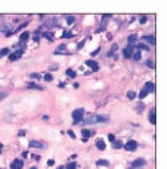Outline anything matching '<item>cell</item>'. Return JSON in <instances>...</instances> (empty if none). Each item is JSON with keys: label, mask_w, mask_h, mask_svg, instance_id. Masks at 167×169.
<instances>
[{"label": "cell", "mask_w": 167, "mask_h": 169, "mask_svg": "<svg viewBox=\"0 0 167 169\" xmlns=\"http://www.w3.org/2000/svg\"><path fill=\"white\" fill-rule=\"evenodd\" d=\"M74 21H75V17L74 16H68L67 17V24H72Z\"/></svg>", "instance_id": "obj_26"}, {"label": "cell", "mask_w": 167, "mask_h": 169, "mask_svg": "<svg viewBox=\"0 0 167 169\" xmlns=\"http://www.w3.org/2000/svg\"><path fill=\"white\" fill-rule=\"evenodd\" d=\"M86 65L91 67L94 72H96V71L99 69V65H98V63H96V61H94V60H87V61H86Z\"/></svg>", "instance_id": "obj_7"}, {"label": "cell", "mask_w": 167, "mask_h": 169, "mask_svg": "<svg viewBox=\"0 0 167 169\" xmlns=\"http://www.w3.org/2000/svg\"><path fill=\"white\" fill-rule=\"evenodd\" d=\"M148 120H150V123H151V124H154V125L156 124V119H155V108L150 111V116H148Z\"/></svg>", "instance_id": "obj_10"}, {"label": "cell", "mask_w": 167, "mask_h": 169, "mask_svg": "<svg viewBox=\"0 0 167 169\" xmlns=\"http://www.w3.org/2000/svg\"><path fill=\"white\" fill-rule=\"evenodd\" d=\"M100 52V48H96L95 51H94V52H92V56H95V55H98Z\"/></svg>", "instance_id": "obj_37"}, {"label": "cell", "mask_w": 167, "mask_h": 169, "mask_svg": "<svg viewBox=\"0 0 167 169\" xmlns=\"http://www.w3.org/2000/svg\"><path fill=\"white\" fill-rule=\"evenodd\" d=\"M66 169H76V162H70Z\"/></svg>", "instance_id": "obj_24"}, {"label": "cell", "mask_w": 167, "mask_h": 169, "mask_svg": "<svg viewBox=\"0 0 167 169\" xmlns=\"http://www.w3.org/2000/svg\"><path fill=\"white\" fill-rule=\"evenodd\" d=\"M116 49H118V45H116V44H112V48H111V51L108 52V56H110V57L112 56V55H114V52H115Z\"/></svg>", "instance_id": "obj_20"}, {"label": "cell", "mask_w": 167, "mask_h": 169, "mask_svg": "<svg viewBox=\"0 0 167 169\" xmlns=\"http://www.w3.org/2000/svg\"><path fill=\"white\" fill-rule=\"evenodd\" d=\"M144 91L148 93V92H154L155 91V84L152 81H147L146 84H144Z\"/></svg>", "instance_id": "obj_5"}, {"label": "cell", "mask_w": 167, "mask_h": 169, "mask_svg": "<svg viewBox=\"0 0 167 169\" xmlns=\"http://www.w3.org/2000/svg\"><path fill=\"white\" fill-rule=\"evenodd\" d=\"M31 169H36V168H35V166H32V168H31Z\"/></svg>", "instance_id": "obj_44"}, {"label": "cell", "mask_w": 167, "mask_h": 169, "mask_svg": "<svg viewBox=\"0 0 167 169\" xmlns=\"http://www.w3.org/2000/svg\"><path fill=\"white\" fill-rule=\"evenodd\" d=\"M17 59H20V57H19V56H16L15 53L9 55V60H11V61H15V60H17Z\"/></svg>", "instance_id": "obj_27"}, {"label": "cell", "mask_w": 167, "mask_h": 169, "mask_svg": "<svg viewBox=\"0 0 167 169\" xmlns=\"http://www.w3.org/2000/svg\"><path fill=\"white\" fill-rule=\"evenodd\" d=\"M5 97H7V95H5V93H3V92H0V101H1V100H4Z\"/></svg>", "instance_id": "obj_36"}, {"label": "cell", "mask_w": 167, "mask_h": 169, "mask_svg": "<svg viewBox=\"0 0 167 169\" xmlns=\"http://www.w3.org/2000/svg\"><path fill=\"white\" fill-rule=\"evenodd\" d=\"M139 49H144V51H148V48H147L146 45H144V44H139Z\"/></svg>", "instance_id": "obj_33"}, {"label": "cell", "mask_w": 167, "mask_h": 169, "mask_svg": "<svg viewBox=\"0 0 167 169\" xmlns=\"http://www.w3.org/2000/svg\"><path fill=\"white\" fill-rule=\"evenodd\" d=\"M28 37H29V33H28V32H23V33L20 35V41H21V43H25Z\"/></svg>", "instance_id": "obj_13"}, {"label": "cell", "mask_w": 167, "mask_h": 169, "mask_svg": "<svg viewBox=\"0 0 167 169\" xmlns=\"http://www.w3.org/2000/svg\"><path fill=\"white\" fill-rule=\"evenodd\" d=\"M87 124H96V123H108V117L102 115H88L86 116Z\"/></svg>", "instance_id": "obj_1"}, {"label": "cell", "mask_w": 167, "mask_h": 169, "mask_svg": "<svg viewBox=\"0 0 167 169\" xmlns=\"http://www.w3.org/2000/svg\"><path fill=\"white\" fill-rule=\"evenodd\" d=\"M146 96H147V92L144 91V89H142V91H140V93H139V97H140V99H144Z\"/></svg>", "instance_id": "obj_29"}, {"label": "cell", "mask_w": 167, "mask_h": 169, "mask_svg": "<svg viewBox=\"0 0 167 169\" xmlns=\"http://www.w3.org/2000/svg\"><path fill=\"white\" fill-rule=\"evenodd\" d=\"M29 146H31V148H39V149H43V148H44V144H43V143H40V141L32 140V141H29Z\"/></svg>", "instance_id": "obj_6"}, {"label": "cell", "mask_w": 167, "mask_h": 169, "mask_svg": "<svg viewBox=\"0 0 167 169\" xmlns=\"http://www.w3.org/2000/svg\"><path fill=\"white\" fill-rule=\"evenodd\" d=\"M131 57H132L135 61H139V60L142 59V53H140V51H134V53L131 55Z\"/></svg>", "instance_id": "obj_11"}, {"label": "cell", "mask_w": 167, "mask_h": 169, "mask_svg": "<svg viewBox=\"0 0 167 169\" xmlns=\"http://www.w3.org/2000/svg\"><path fill=\"white\" fill-rule=\"evenodd\" d=\"M108 164L110 162L107 160H98L96 161V165H99V166L100 165H102V166H108Z\"/></svg>", "instance_id": "obj_14"}, {"label": "cell", "mask_w": 167, "mask_h": 169, "mask_svg": "<svg viewBox=\"0 0 167 169\" xmlns=\"http://www.w3.org/2000/svg\"><path fill=\"white\" fill-rule=\"evenodd\" d=\"M33 160H36V161H39V160H40V156H38V154H33Z\"/></svg>", "instance_id": "obj_39"}, {"label": "cell", "mask_w": 167, "mask_h": 169, "mask_svg": "<svg viewBox=\"0 0 167 169\" xmlns=\"http://www.w3.org/2000/svg\"><path fill=\"white\" fill-rule=\"evenodd\" d=\"M66 49V45H64V44H62V45H59V48L56 51H55V53L58 55V53H62V51H64Z\"/></svg>", "instance_id": "obj_21"}, {"label": "cell", "mask_w": 167, "mask_h": 169, "mask_svg": "<svg viewBox=\"0 0 167 169\" xmlns=\"http://www.w3.org/2000/svg\"><path fill=\"white\" fill-rule=\"evenodd\" d=\"M23 168V161L21 160H15L11 164V169H21Z\"/></svg>", "instance_id": "obj_8"}, {"label": "cell", "mask_w": 167, "mask_h": 169, "mask_svg": "<svg viewBox=\"0 0 167 169\" xmlns=\"http://www.w3.org/2000/svg\"><path fill=\"white\" fill-rule=\"evenodd\" d=\"M72 117L75 121H79L84 117V109L83 108H79V109H75V111L72 112Z\"/></svg>", "instance_id": "obj_2"}, {"label": "cell", "mask_w": 167, "mask_h": 169, "mask_svg": "<svg viewBox=\"0 0 167 169\" xmlns=\"http://www.w3.org/2000/svg\"><path fill=\"white\" fill-rule=\"evenodd\" d=\"M108 140L111 141V143H114V141H115V136H114V135H111V133H110V135H108Z\"/></svg>", "instance_id": "obj_34"}, {"label": "cell", "mask_w": 167, "mask_h": 169, "mask_svg": "<svg viewBox=\"0 0 167 169\" xmlns=\"http://www.w3.org/2000/svg\"><path fill=\"white\" fill-rule=\"evenodd\" d=\"M123 55H124L126 59H130V57H131V55H132V44H128V47L123 49Z\"/></svg>", "instance_id": "obj_4"}, {"label": "cell", "mask_w": 167, "mask_h": 169, "mask_svg": "<svg viewBox=\"0 0 167 169\" xmlns=\"http://www.w3.org/2000/svg\"><path fill=\"white\" fill-rule=\"evenodd\" d=\"M25 135V131H20V132H19V136H24Z\"/></svg>", "instance_id": "obj_41"}, {"label": "cell", "mask_w": 167, "mask_h": 169, "mask_svg": "<svg viewBox=\"0 0 167 169\" xmlns=\"http://www.w3.org/2000/svg\"><path fill=\"white\" fill-rule=\"evenodd\" d=\"M144 164H146V161L143 158H138V160L132 161V168H139V166H143Z\"/></svg>", "instance_id": "obj_9"}, {"label": "cell", "mask_w": 167, "mask_h": 169, "mask_svg": "<svg viewBox=\"0 0 167 169\" xmlns=\"http://www.w3.org/2000/svg\"><path fill=\"white\" fill-rule=\"evenodd\" d=\"M143 40L148 41L150 44H155V37L154 36H144V37H143Z\"/></svg>", "instance_id": "obj_16"}, {"label": "cell", "mask_w": 167, "mask_h": 169, "mask_svg": "<svg viewBox=\"0 0 167 169\" xmlns=\"http://www.w3.org/2000/svg\"><path fill=\"white\" fill-rule=\"evenodd\" d=\"M122 146H123V143H122V141H114V148L115 149H120Z\"/></svg>", "instance_id": "obj_19"}, {"label": "cell", "mask_w": 167, "mask_h": 169, "mask_svg": "<svg viewBox=\"0 0 167 169\" xmlns=\"http://www.w3.org/2000/svg\"><path fill=\"white\" fill-rule=\"evenodd\" d=\"M71 36H72V35H71V33H68V32L63 33V37H71Z\"/></svg>", "instance_id": "obj_38"}, {"label": "cell", "mask_w": 167, "mask_h": 169, "mask_svg": "<svg viewBox=\"0 0 167 169\" xmlns=\"http://www.w3.org/2000/svg\"><path fill=\"white\" fill-rule=\"evenodd\" d=\"M54 162H55L54 160H50V161H48V165H50V166H51V165H54Z\"/></svg>", "instance_id": "obj_42"}, {"label": "cell", "mask_w": 167, "mask_h": 169, "mask_svg": "<svg viewBox=\"0 0 167 169\" xmlns=\"http://www.w3.org/2000/svg\"><path fill=\"white\" fill-rule=\"evenodd\" d=\"M44 36L48 37V40H50V41L54 40V37H52V33H51V32H46V33H44Z\"/></svg>", "instance_id": "obj_30"}, {"label": "cell", "mask_w": 167, "mask_h": 169, "mask_svg": "<svg viewBox=\"0 0 167 169\" xmlns=\"http://www.w3.org/2000/svg\"><path fill=\"white\" fill-rule=\"evenodd\" d=\"M96 146H98V149H100V150H104L106 149V144L103 140H98L96 141Z\"/></svg>", "instance_id": "obj_12"}, {"label": "cell", "mask_w": 167, "mask_h": 169, "mask_svg": "<svg viewBox=\"0 0 167 169\" xmlns=\"http://www.w3.org/2000/svg\"><path fill=\"white\" fill-rule=\"evenodd\" d=\"M29 76H31L32 79H36V80H39V79H40V75H38V73H31Z\"/></svg>", "instance_id": "obj_31"}, {"label": "cell", "mask_w": 167, "mask_h": 169, "mask_svg": "<svg viewBox=\"0 0 167 169\" xmlns=\"http://www.w3.org/2000/svg\"><path fill=\"white\" fill-rule=\"evenodd\" d=\"M66 73H67V76H70V77H72V79L76 77V72L75 71H72V69H67Z\"/></svg>", "instance_id": "obj_17"}, {"label": "cell", "mask_w": 167, "mask_h": 169, "mask_svg": "<svg viewBox=\"0 0 167 169\" xmlns=\"http://www.w3.org/2000/svg\"><path fill=\"white\" fill-rule=\"evenodd\" d=\"M8 53H9V49H8V48H4V49L0 51V56H5V55H8Z\"/></svg>", "instance_id": "obj_23"}, {"label": "cell", "mask_w": 167, "mask_h": 169, "mask_svg": "<svg viewBox=\"0 0 167 169\" xmlns=\"http://www.w3.org/2000/svg\"><path fill=\"white\" fill-rule=\"evenodd\" d=\"M139 21H140L142 24H144V23H146V21H147V17H146V16H142V17H140V20H139Z\"/></svg>", "instance_id": "obj_35"}, {"label": "cell", "mask_w": 167, "mask_h": 169, "mask_svg": "<svg viewBox=\"0 0 167 169\" xmlns=\"http://www.w3.org/2000/svg\"><path fill=\"white\" fill-rule=\"evenodd\" d=\"M67 133H68V135H70V137H71V139H76V137H75V133L72 132L71 129H68V132H67Z\"/></svg>", "instance_id": "obj_32"}, {"label": "cell", "mask_w": 167, "mask_h": 169, "mask_svg": "<svg viewBox=\"0 0 167 169\" xmlns=\"http://www.w3.org/2000/svg\"><path fill=\"white\" fill-rule=\"evenodd\" d=\"M44 80H46V81H52V75L46 73V76H44Z\"/></svg>", "instance_id": "obj_28"}, {"label": "cell", "mask_w": 167, "mask_h": 169, "mask_svg": "<svg viewBox=\"0 0 167 169\" xmlns=\"http://www.w3.org/2000/svg\"><path fill=\"white\" fill-rule=\"evenodd\" d=\"M28 88H31V89H39V91H42V87H39V85H36L35 83H28V85H27Z\"/></svg>", "instance_id": "obj_15"}, {"label": "cell", "mask_w": 167, "mask_h": 169, "mask_svg": "<svg viewBox=\"0 0 167 169\" xmlns=\"http://www.w3.org/2000/svg\"><path fill=\"white\" fill-rule=\"evenodd\" d=\"M28 156V152H23V157H27Z\"/></svg>", "instance_id": "obj_43"}, {"label": "cell", "mask_w": 167, "mask_h": 169, "mask_svg": "<svg viewBox=\"0 0 167 169\" xmlns=\"http://www.w3.org/2000/svg\"><path fill=\"white\" fill-rule=\"evenodd\" d=\"M135 96H136V95H135V92H134V91H130V92H128V93H127V97H128V99H130V100H132V99H135Z\"/></svg>", "instance_id": "obj_22"}, {"label": "cell", "mask_w": 167, "mask_h": 169, "mask_svg": "<svg viewBox=\"0 0 167 169\" xmlns=\"http://www.w3.org/2000/svg\"><path fill=\"white\" fill-rule=\"evenodd\" d=\"M82 135H83V136H84V139H86V140H87L88 137L91 136V132H90V131H88V129H83V131H82Z\"/></svg>", "instance_id": "obj_18"}, {"label": "cell", "mask_w": 167, "mask_h": 169, "mask_svg": "<svg viewBox=\"0 0 167 169\" xmlns=\"http://www.w3.org/2000/svg\"><path fill=\"white\" fill-rule=\"evenodd\" d=\"M83 45H84V41H82V43H80L79 45H78V49H80V48H82Z\"/></svg>", "instance_id": "obj_40"}, {"label": "cell", "mask_w": 167, "mask_h": 169, "mask_svg": "<svg viewBox=\"0 0 167 169\" xmlns=\"http://www.w3.org/2000/svg\"><path fill=\"white\" fill-rule=\"evenodd\" d=\"M146 64H147V67H148V68H155V63L152 61V60H148Z\"/></svg>", "instance_id": "obj_25"}, {"label": "cell", "mask_w": 167, "mask_h": 169, "mask_svg": "<svg viewBox=\"0 0 167 169\" xmlns=\"http://www.w3.org/2000/svg\"><path fill=\"white\" fill-rule=\"evenodd\" d=\"M136 146H138V144H136V141H134V140H130L128 143L126 144V149L130 150V152H134V150L136 149Z\"/></svg>", "instance_id": "obj_3"}]
</instances>
